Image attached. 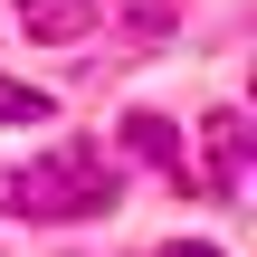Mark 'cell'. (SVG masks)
Masks as SVG:
<instances>
[{"label": "cell", "mask_w": 257, "mask_h": 257, "mask_svg": "<svg viewBox=\"0 0 257 257\" xmlns=\"http://www.w3.org/2000/svg\"><path fill=\"white\" fill-rule=\"evenodd\" d=\"M124 200L105 143H48L38 162L0 172V219H48V229H76V219H105Z\"/></svg>", "instance_id": "cell-1"}, {"label": "cell", "mask_w": 257, "mask_h": 257, "mask_svg": "<svg viewBox=\"0 0 257 257\" xmlns=\"http://www.w3.org/2000/svg\"><path fill=\"white\" fill-rule=\"evenodd\" d=\"M10 10H19V29L48 38V48H67V38H86V29L114 19V0H10Z\"/></svg>", "instance_id": "cell-2"}, {"label": "cell", "mask_w": 257, "mask_h": 257, "mask_svg": "<svg viewBox=\"0 0 257 257\" xmlns=\"http://www.w3.org/2000/svg\"><path fill=\"white\" fill-rule=\"evenodd\" d=\"M200 143H210V191L219 200H248V124L238 114H210Z\"/></svg>", "instance_id": "cell-3"}, {"label": "cell", "mask_w": 257, "mask_h": 257, "mask_svg": "<svg viewBox=\"0 0 257 257\" xmlns=\"http://www.w3.org/2000/svg\"><path fill=\"white\" fill-rule=\"evenodd\" d=\"M124 143H134V153H143L153 172H172V181H191V143H181V134H172L162 114H124Z\"/></svg>", "instance_id": "cell-4"}, {"label": "cell", "mask_w": 257, "mask_h": 257, "mask_svg": "<svg viewBox=\"0 0 257 257\" xmlns=\"http://www.w3.org/2000/svg\"><path fill=\"white\" fill-rule=\"evenodd\" d=\"M57 105H48V86H29V76H10L0 67V124H48Z\"/></svg>", "instance_id": "cell-5"}, {"label": "cell", "mask_w": 257, "mask_h": 257, "mask_svg": "<svg viewBox=\"0 0 257 257\" xmlns=\"http://www.w3.org/2000/svg\"><path fill=\"white\" fill-rule=\"evenodd\" d=\"M153 257H219L210 238H172V248H153Z\"/></svg>", "instance_id": "cell-6"}]
</instances>
